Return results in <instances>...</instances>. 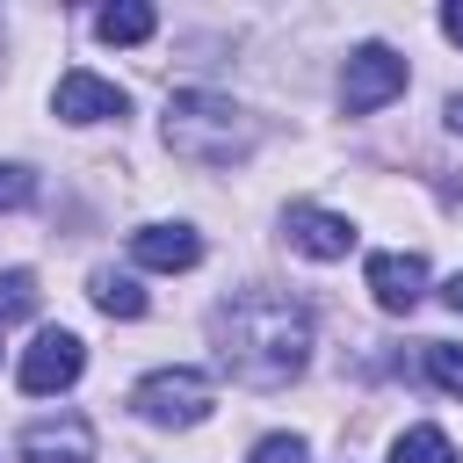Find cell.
Segmentation results:
<instances>
[{"label":"cell","instance_id":"6da1fadb","mask_svg":"<svg viewBox=\"0 0 463 463\" xmlns=\"http://www.w3.org/2000/svg\"><path fill=\"white\" fill-rule=\"evenodd\" d=\"M210 333H217V362L246 391H275L311 362V318H304V304H289L275 289H246V297L217 304Z\"/></svg>","mask_w":463,"mask_h":463},{"label":"cell","instance_id":"7a4b0ae2","mask_svg":"<svg viewBox=\"0 0 463 463\" xmlns=\"http://www.w3.org/2000/svg\"><path fill=\"white\" fill-rule=\"evenodd\" d=\"M166 145L195 166H232L253 152V116L210 87H181V94H166Z\"/></svg>","mask_w":463,"mask_h":463},{"label":"cell","instance_id":"3957f363","mask_svg":"<svg viewBox=\"0 0 463 463\" xmlns=\"http://www.w3.org/2000/svg\"><path fill=\"white\" fill-rule=\"evenodd\" d=\"M130 405H137L152 427H195V420L217 405V391H210L203 369H152V376L130 391Z\"/></svg>","mask_w":463,"mask_h":463},{"label":"cell","instance_id":"277c9868","mask_svg":"<svg viewBox=\"0 0 463 463\" xmlns=\"http://www.w3.org/2000/svg\"><path fill=\"white\" fill-rule=\"evenodd\" d=\"M80 369H87V340H80V333H65V326H43V333L22 347L14 383H22L29 398H51V391L80 383Z\"/></svg>","mask_w":463,"mask_h":463},{"label":"cell","instance_id":"5b68a950","mask_svg":"<svg viewBox=\"0 0 463 463\" xmlns=\"http://www.w3.org/2000/svg\"><path fill=\"white\" fill-rule=\"evenodd\" d=\"M398 94H405V58L391 43H362L347 58V72H340V109L347 116H369V109H383Z\"/></svg>","mask_w":463,"mask_h":463},{"label":"cell","instance_id":"8992f818","mask_svg":"<svg viewBox=\"0 0 463 463\" xmlns=\"http://www.w3.org/2000/svg\"><path fill=\"white\" fill-rule=\"evenodd\" d=\"M282 239H289L297 253H311V260H347V246H354V224H347L340 210L289 203V217H282Z\"/></svg>","mask_w":463,"mask_h":463},{"label":"cell","instance_id":"52a82bcc","mask_svg":"<svg viewBox=\"0 0 463 463\" xmlns=\"http://www.w3.org/2000/svg\"><path fill=\"white\" fill-rule=\"evenodd\" d=\"M51 109H58L65 123H109V116L130 109V94H123L116 80H101V72H65L58 94H51Z\"/></svg>","mask_w":463,"mask_h":463},{"label":"cell","instance_id":"ba28073f","mask_svg":"<svg viewBox=\"0 0 463 463\" xmlns=\"http://www.w3.org/2000/svg\"><path fill=\"white\" fill-rule=\"evenodd\" d=\"M22 463H94V427L80 412L22 427Z\"/></svg>","mask_w":463,"mask_h":463},{"label":"cell","instance_id":"9c48e42d","mask_svg":"<svg viewBox=\"0 0 463 463\" xmlns=\"http://www.w3.org/2000/svg\"><path fill=\"white\" fill-rule=\"evenodd\" d=\"M362 282H369V297H376L383 311H412L420 289H427V260H420V253H369Z\"/></svg>","mask_w":463,"mask_h":463},{"label":"cell","instance_id":"30bf717a","mask_svg":"<svg viewBox=\"0 0 463 463\" xmlns=\"http://www.w3.org/2000/svg\"><path fill=\"white\" fill-rule=\"evenodd\" d=\"M130 260L181 275V268L203 260V232H188V224H145V232H130Z\"/></svg>","mask_w":463,"mask_h":463},{"label":"cell","instance_id":"8fae6325","mask_svg":"<svg viewBox=\"0 0 463 463\" xmlns=\"http://www.w3.org/2000/svg\"><path fill=\"white\" fill-rule=\"evenodd\" d=\"M152 29H159V14H152L145 0H116V7L94 14V36H101V43H145Z\"/></svg>","mask_w":463,"mask_h":463},{"label":"cell","instance_id":"7c38bea8","mask_svg":"<svg viewBox=\"0 0 463 463\" xmlns=\"http://www.w3.org/2000/svg\"><path fill=\"white\" fill-rule=\"evenodd\" d=\"M94 304H101L109 318H145V289H137V275H116V268H94Z\"/></svg>","mask_w":463,"mask_h":463},{"label":"cell","instance_id":"4fadbf2b","mask_svg":"<svg viewBox=\"0 0 463 463\" xmlns=\"http://www.w3.org/2000/svg\"><path fill=\"white\" fill-rule=\"evenodd\" d=\"M391 463H456V449H449L441 427H405V434L391 441Z\"/></svg>","mask_w":463,"mask_h":463},{"label":"cell","instance_id":"5bb4252c","mask_svg":"<svg viewBox=\"0 0 463 463\" xmlns=\"http://www.w3.org/2000/svg\"><path fill=\"white\" fill-rule=\"evenodd\" d=\"M29 311H36V275L29 268H7L0 275V326L7 318H29Z\"/></svg>","mask_w":463,"mask_h":463},{"label":"cell","instance_id":"9a60e30c","mask_svg":"<svg viewBox=\"0 0 463 463\" xmlns=\"http://www.w3.org/2000/svg\"><path fill=\"white\" fill-rule=\"evenodd\" d=\"M427 376H434L449 398H463V347H449V340H427Z\"/></svg>","mask_w":463,"mask_h":463},{"label":"cell","instance_id":"2e32d148","mask_svg":"<svg viewBox=\"0 0 463 463\" xmlns=\"http://www.w3.org/2000/svg\"><path fill=\"white\" fill-rule=\"evenodd\" d=\"M36 203V174L29 166H0V210H29Z\"/></svg>","mask_w":463,"mask_h":463},{"label":"cell","instance_id":"e0dca14e","mask_svg":"<svg viewBox=\"0 0 463 463\" xmlns=\"http://www.w3.org/2000/svg\"><path fill=\"white\" fill-rule=\"evenodd\" d=\"M253 463H304V434H268V441H253Z\"/></svg>","mask_w":463,"mask_h":463},{"label":"cell","instance_id":"ac0fdd59","mask_svg":"<svg viewBox=\"0 0 463 463\" xmlns=\"http://www.w3.org/2000/svg\"><path fill=\"white\" fill-rule=\"evenodd\" d=\"M441 29H449V43H463V0H456V7H441Z\"/></svg>","mask_w":463,"mask_h":463},{"label":"cell","instance_id":"d6986e66","mask_svg":"<svg viewBox=\"0 0 463 463\" xmlns=\"http://www.w3.org/2000/svg\"><path fill=\"white\" fill-rule=\"evenodd\" d=\"M441 304H449V311L463 318V275H449V282H441Z\"/></svg>","mask_w":463,"mask_h":463},{"label":"cell","instance_id":"ffe728a7","mask_svg":"<svg viewBox=\"0 0 463 463\" xmlns=\"http://www.w3.org/2000/svg\"><path fill=\"white\" fill-rule=\"evenodd\" d=\"M449 130L463 137V94H449Z\"/></svg>","mask_w":463,"mask_h":463}]
</instances>
